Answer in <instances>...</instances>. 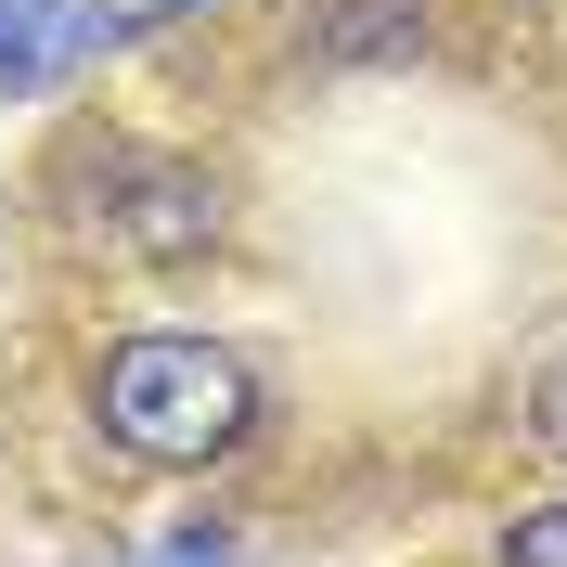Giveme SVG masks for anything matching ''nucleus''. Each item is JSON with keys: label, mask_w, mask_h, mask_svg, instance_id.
<instances>
[{"label": "nucleus", "mask_w": 567, "mask_h": 567, "mask_svg": "<svg viewBox=\"0 0 567 567\" xmlns=\"http://www.w3.org/2000/svg\"><path fill=\"white\" fill-rule=\"evenodd\" d=\"M52 207H65L78 246L130 258V271H194L233 233V194H219L207 155H168V142H130V130H78L52 155Z\"/></svg>", "instance_id": "1"}, {"label": "nucleus", "mask_w": 567, "mask_h": 567, "mask_svg": "<svg viewBox=\"0 0 567 567\" xmlns=\"http://www.w3.org/2000/svg\"><path fill=\"white\" fill-rule=\"evenodd\" d=\"M91 425L130 464H155V477H194V464H219L258 425V374L219 336H116L91 361Z\"/></svg>", "instance_id": "2"}, {"label": "nucleus", "mask_w": 567, "mask_h": 567, "mask_svg": "<svg viewBox=\"0 0 567 567\" xmlns=\"http://www.w3.org/2000/svg\"><path fill=\"white\" fill-rule=\"evenodd\" d=\"M104 52V0H0V104H52Z\"/></svg>", "instance_id": "3"}, {"label": "nucleus", "mask_w": 567, "mask_h": 567, "mask_svg": "<svg viewBox=\"0 0 567 567\" xmlns=\"http://www.w3.org/2000/svg\"><path fill=\"white\" fill-rule=\"evenodd\" d=\"M413 52H425V0H297V65L374 78V65H413Z\"/></svg>", "instance_id": "4"}, {"label": "nucleus", "mask_w": 567, "mask_h": 567, "mask_svg": "<svg viewBox=\"0 0 567 567\" xmlns=\"http://www.w3.org/2000/svg\"><path fill=\"white\" fill-rule=\"evenodd\" d=\"M503 567H567V503L516 516V529H503Z\"/></svg>", "instance_id": "5"}, {"label": "nucleus", "mask_w": 567, "mask_h": 567, "mask_svg": "<svg viewBox=\"0 0 567 567\" xmlns=\"http://www.w3.org/2000/svg\"><path fill=\"white\" fill-rule=\"evenodd\" d=\"M529 425H542V452H555V464H567V349H555V361H542V388H529Z\"/></svg>", "instance_id": "6"}, {"label": "nucleus", "mask_w": 567, "mask_h": 567, "mask_svg": "<svg viewBox=\"0 0 567 567\" xmlns=\"http://www.w3.org/2000/svg\"><path fill=\"white\" fill-rule=\"evenodd\" d=\"M155 567H233V529H168V542H155Z\"/></svg>", "instance_id": "7"}]
</instances>
